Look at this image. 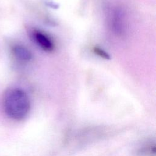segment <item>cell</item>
<instances>
[{
    "label": "cell",
    "mask_w": 156,
    "mask_h": 156,
    "mask_svg": "<svg viewBox=\"0 0 156 156\" xmlns=\"http://www.w3.org/2000/svg\"><path fill=\"white\" fill-rule=\"evenodd\" d=\"M2 109L10 118L20 121L25 118L30 108V102L27 94L20 88L8 89L2 97Z\"/></svg>",
    "instance_id": "6da1fadb"
},
{
    "label": "cell",
    "mask_w": 156,
    "mask_h": 156,
    "mask_svg": "<svg viewBox=\"0 0 156 156\" xmlns=\"http://www.w3.org/2000/svg\"><path fill=\"white\" fill-rule=\"evenodd\" d=\"M32 37L35 43L43 51L49 52L54 49L53 41L45 33L38 30H34L32 31Z\"/></svg>",
    "instance_id": "7a4b0ae2"
},
{
    "label": "cell",
    "mask_w": 156,
    "mask_h": 156,
    "mask_svg": "<svg viewBox=\"0 0 156 156\" xmlns=\"http://www.w3.org/2000/svg\"><path fill=\"white\" fill-rule=\"evenodd\" d=\"M11 52L13 56L20 62H27L32 59L31 51L27 47L21 44H16L12 46Z\"/></svg>",
    "instance_id": "3957f363"
},
{
    "label": "cell",
    "mask_w": 156,
    "mask_h": 156,
    "mask_svg": "<svg viewBox=\"0 0 156 156\" xmlns=\"http://www.w3.org/2000/svg\"><path fill=\"white\" fill-rule=\"evenodd\" d=\"M124 14L120 10H115L112 18V27L117 35H122L125 32V21Z\"/></svg>",
    "instance_id": "277c9868"
},
{
    "label": "cell",
    "mask_w": 156,
    "mask_h": 156,
    "mask_svg": "<svg viewBox=\"0 0 156 156\" xmlns=\"http://www.w3.org/2000/svg\"><path fill=\"white\" fill-rule=\"evenodd\" d=\"M93 52L99 57H101L102 58L105 59V60H110L111 57L110 54L106 52L104 49L99 47V46H94L93 48Z\"/></svg>",
    "instance_id": "5b68a950"
}]
</instances>
